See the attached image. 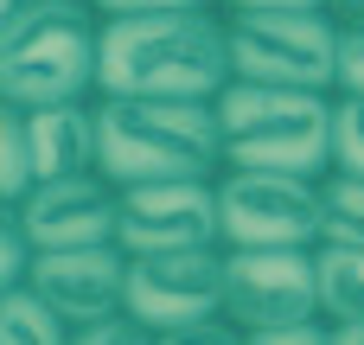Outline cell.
<instances>
[{"mask_svg": "<svg viewBox=\"0 0 364 345\" xmlns=\"http://www.w3.org/2000/svg\"><path fill=\"white\" fill-rule=\"evenodd\" d=\"M102 19H134V13H224L218 0H90Z\"/></svg>", "mask_w": 364, "mask_h": 345, "instance_id": "44dd1931", "label": "cell"}, {"mask_svg": "<svg viewBox=\"0 0 364 345\" xmlns=\"http://www.w3.org/2000/svg\"><path fill=\"white\" fill-rule=\"evenodd\" d=\"M224 314V250L128 256V320L147 333L198 327Z\"/></svg>", "mask_w": 364, "mask_h": 345, "instance_id": "9c48e42d", "label": "cell"}, {"mask_svg": "<svg viewBox=\"0 0 364 345\" xmlns=\"http://www.w3.org/2000/svg\"><path fill=\"white\" fill-rule=\"evenodd\" d=\"M333 13L339 19H364V0H333Z\"/></svg>", "mask_w": 364, "mask_h": 345, "instance_id": "484cf974", "label": "cell"}, {"mask_svg": "<svg viewBox=\"0 0 364 345\" xmlns=\"http://www.w3.org/2000/svg\"><path fill=\"white\" fill-rule=\"evenodd\" d=\"M333 345H364V320H333Z\"/></svg>", "mask_w": 364, "mask_h": 345, "instance_id": "d4e9b609", "label": "cell"}, {"mask_svg": "<svg viewBox=\"0 0 364 345\" xmlns=\"http://www.w3.org/2000/svg\"><path fill=\"white\" fill-rule=\"evenodd\" d=\"M38 186V160H32V134H26V109H0V198L26 205Z\"/></svg>", "mask_w": 364, "mask_h": 345, "instance_id": "2e32d148", "label": "cell"}, {"mask_svg": "<svg viewBox=\"0 0 364 345\" xmlns=\"http://www.w3.org/2000/svg\"><path fill=\"white\" fill-rule=\"evenodd\" d=\"M96 122H102V179H115V186L218 179L224 173V122H218V102L96 96Z\"/></svg>", "mask_w": 364, "mask_h": 345, "instance_id": "3957f363", "label": "cell"}, {"mask_svg": "<svg viewBox=\"0 0 364 345\" xmlns=\"http://www.w3.org/2000/svg\"><path fill=\"white\" fill-rule=\"evenodd\" d=\"M218 122H224V166L301 173V179L333 173L339 96H326V90H282V83H243L237 77L218 96Z\"/></svg>", "mask_w": 364, "mask_h": 345, "instance_id": "277c9868", "label": "cell"}, {"mask_svg": "<svg viewBox=\"0 0 364 345\" xmlns=\"http://www.w3.org/2000/svg\"><path fill=\"white\" fill-rule=\"evenodd\" d=\"M250 345H333V320H301V327H262Z\"/></svg>", "mask_w": 364, "mask_h": 345, "instance_id": "7402d4cb", "label": "cell"}, {"mask_svg": "<svg viewBox=\"0 0 364 345\" xmlns=\"http://www.w3.org/2000/svg\"><path fill=\"white\" fill-rule=\"evenodd\" d=\"M339 96H364V19H339Z\"/></svg>", "mask_w": 364, "mask_h": 345, "instance_id": "ffe728a7", "label": "cell"}, {"mask_svg": "<svg viewBox=\"0 0 364 345\" xmlns=\"http://www.w3.org/2000/svg\"><path fill=\"white\" fill-rule=\"evenodd\" d=\"M320 314L326 320H364V250L346 243H320Z\"/></svg>", "mask_w": 364, "mask_h": 345, "instance_id": "4fadbf2b", "label": "cell"}, {"mask_svg": "<svg viewBox=\"0 0 364 345\" xmlns=\"http://www.w3.org/2000/svg\"><path fill=\"white\" fill-rule=\"evenodd\" d=\"M224 13H307V6H333V0H218Z\"/></svg>", "mask_w": 364, "mask_h": 345, "instance_id": "cb8c5ba5", "label": "cell"}, {"mask_svg": "<svg viewBox=\"0 0 364 345\" xmlns=\"http://www.w3.org/2000/svg\"><path fill=\"white\" fill-rule=\"evenodd\" d=\"M237 83L224 13H134L102 19V70L96 96H147V102H218Z\"/></svg>", "mask_w": 364, "mask_h": 345, "instance_id": "6da1fadb", "label": "cell"}, {"mask_svg": "<svg viewBox=\"0 0 364 345\" xmlns=\"http://www.w3.org/2000/svg\"><path fill=\"white\" fill-rule=\"evenodd\" d=\"M0 345H77V327L58 320L32 288L0 294Z\"/></svg>", "mask_w": 364, "mask_h": 345, "instance_id": "5bb4252c", "label": "cell"}, {"mask_svg": "<svg viewBox=\"0 0 364 345\" xmlns=\"http://www.w3.org/2000/svg\"><path fill=\"white\" fill-rule=\"evenodd\" d=\"M26 134H32L38 186H45V179H83V173H102V122H96V96H90V102L26 109Z\"/></svg>", "mask_w": 364, "mask_h": 345, "instance_id": "7c38bea8", "label": "cell"}, {"mask_svg": "<svg viewBox=\"0 0 364 345\" xmlns=\"http://www.w3.org/2000/svg\"><path fill=\"white\" fill-rule=\"evenodd\" d=\"M102 70V13L90 0H19L0 19V102H90Z\"/></svg>", "mask_w": 364, "mask_h": 345, "instance_id": "7a4b0ae2", "label": "cell"}, {"mask_svg": "<svg viewBox=\"0 0 364 345\" xmlns=\"http://www.w3.org/2000/svg\"><path fill=\"white\" fill-rule=\"evenodd\" d=\"M230 26V70L243 83L282 90H326L339 96V13H224Z\"/></svg>", "mask_w": 364, "mask_h": 345, "instance_id": "5b68a950", "label": "cell"}, {"mask_svg": "<svg viewBox=\"0 0 364 345\" xmlns=\"http://www.w3.org/2000/svg\"><path fill=\"white\" fill-rule=\"evenodd\" d=\"M58 320H70L77 333L83 327H102L115 314H128V250L122 243H102V250H51L38 256L32 282H26Z\"/></svg>", "mask_w": 364, "mask_h": 345, "instance_id": "8fae6325", "label": "cell"}, {"mask_svg": "<svg viewBox=\"0 0 364 345\" xmlns=\"http://www.w3.org/2000/svg\"><path fill=\"white\" fill-rule=\"evenodd\" d=\"M333 173L364 179V96H339V122H333Z\"/></svg>", "mask_w": 364, "mask_h": 345, "instance_id": "e0dca14e", "label": "cell"}, {"mask_svg": "<svg viewBox=\"0 0 364 345\" xmlns=\"http://www.w3.org/2000/svg\"><path fill=\"white\" fill-rule=\"evenodd\" d=\"M6 211L26 224L38 256H51V250H102L122 230V186L102 179V173L45 179V186H32L26 205H6Z\"/></svg>", "mask_w": 364, "mask_h": 345, "instance_id": "30bf717a", "label": "cell"}, {"mask_svg": "<svg viewBox=\"0 0 364 345\" xmlns=\"http://www.w3.org/2000/svg\"><path fill=\"white\" fill-rule=\"evenodd\" d=\"M32 269H38V243H32L26 224L6 211V224H0V294H6V288H26Z\"/></svg>", "mask_w": 364, "mask_h": 345, "instance_id": "ac0fdd59", "label": "cell"}, {"mask_svg": "<svg viewBox=\"0 0 364 345\" xmlns=\"http://www.w3.org/2000/svg\"><path fill=\"white\" fill-rule=\"evenodd\" d=\"M224 314L243 333L326 320L314 250H224Z\"/></svg>", "mask_w": 364, "mask_h": 345, "instance_id": "52a82bcc", "label": "cell"}, {"mask_svg": "<svg viewBox=\"0 0 364 345\" xmlns=\"http://www.w3.org/2000/svg\"><path fill=\"white\" fill-rule=\"evenodd\" d=\"M320 243L364 250V179H352V173L320 179Z\"/></svg>", "mask_w": 364, "mask_h": 345, "instance_id": "9a60e30c", "label": "cell"}, {"mask_svg": "<svg viewBox=\"0 0 364 345\" xmlns=\"http://www.w3.org/2000/svg\"><path fill=\"white\" fill-rule=\"evenodd\" d=\"M128 256H173V250H224L218 179H154L122 186V230Z\"/></svg>", "mask_w": 364, "mask_h": 345, "instance_id": "ba28073f", "label": "cell"}, {"mask_svg": "<svg viewBox=\"0 0 364 345\" xmlns=\"http://www.w3.org/2000/svg\"><path fill=\"white\" fill-rule=\"evenodd\" d=\"M77 345H154V333H147V327H134L128 314H115V320H102V327H83Z\"/></svg>", "mask_w": 364, "mask_h": 345, "instance_id": "603a6c76", "label": "cell"}, {"mask_svg": "<svg viewBox=\"0 0 364 345\" xmlns=\"http://www.w3.org/2000/svg\"><path fill=\"white\" fill-rule=\"evenodd\" d=\"M224 250H320V179L301 173H218Z\"/></svg>", "mask_w": 364, "mask_h": 345, "instance_id": "8992f818", "label": "cell"}, {"mask_svg": "<svg viewBox=\"0 0 364 345\" xmlns=\"http://www.w3.org/2000/svg\"><path fill=\"white\" fill-rule=\"evenodd\" d=\"M154 345H250V333L218 314V320H198V327H173V333H154Z\"/></svg>", "mask_w": 364, "mask_h": 345, "instance_id": "d6986e66", "label": "cell"}]
</instances>
